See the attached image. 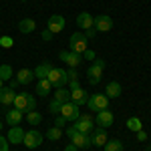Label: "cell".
Wrapping results in <instances>:
<instances>
[{"label": "cell", "mask_w": 151, "mask_h": 151, "mask_svg": "<svg viewBox=\"0 0 151 151\" xmlns=\"http://www.w3.org/2000/svg\"><path fill=\"white\" fill-rule=\"evenodd\" d=\"M48 83L52 85V87H57V89H63L65 85H69V75H67V70L65 69H52L48 73Z\"/></svg>", "instance_id": "obj_1"}, {"label": "cell", "mask_w": 151, "mask_h": 151, "mask_svg": "<svg viewBox=\"0 0 151 151\" xmlns=\"http://www.w3.org/2000/svg\"><path fill=\"white\" fill-rule=\"evenodd\" d=\"M87 36H85V32H73L70 35V50L73 52H77V55H83L85 50H87Z\"/></svg>", "instance_id": "obj_2"}, {"label": "cell", "mask_w": 151, "mask_h": 151, "mask_svg": "<svg viewBox=\"0 0 151 151\" xmlns=\"http://www.w3.org/2000/svg\"><path fill=\"white\" fill-rule=\"evenodd\" d=\"M87 105H89V109H91V111L99 113V111L107 109V105H109V97H107V95H101V93H95V95L89 97Z\"/></svg>", "instance_id": "obj_3"}, {"label": "cell", "mask_w": 151, "mask_h": 151, "mask_svg": "<svg viewBox=\"0 0 151 151\" xmlns=\"http://www.w3.org/2000/svg\"><path fill=\"white\" fill-rule=\"evenodd\" d=\"M60 115L65 117L67 121H77L79 115H81V109H79V105H75L73 101H69V103H63V107H60Z\"/></svg>", "instance_id": "obj_4"}, {"label": "cell", "mask_w": 151, "mask_h": 151, "mask_svg": "<svg viewBox=\"0 0 151 151\" xmlns=\"http://www.w3.org/2000/svg\"><path fill=\"white\" fill-rule=\"evenodd\" d=\"M75 129L79 133H91L95 129V121L91 115H79V119L75 121Z\"/></svg>", "instance_id": "obj_5"}, {"label": "cell", "mask_w": 151, "mask_h": 151, "mask_svg": "<svg viewBox=\"0 0 151 151\" xmlns=\"http://www.w3.org/2000/svg\"><path fill=\"white\" fill-rule=\"evenodd\" d=\"M93 26L99 30V32H109L113 28V18L107 16V14H99V16H93Z\"/></svg>", "instance_id": "obj_6"}, {"label": "cell", "mask_w": 151, "mask_h": 151, "mask_svg": "<svg viewBox=\"0 0 151 151\" xmlns=\"http://www.w3.org/2000/svg\"><path fill=\"white\" fill-rule=\"evenodd\" d=\"M24 145L28 147V149H36L40 143H42V133H38V131H35V129H30V131H26L24 133Z\"/></svg>", "instance_id": "obj_7"}, {"label": "cell", "mask_w": 151, "mask_h": 151, "mask_svg": "<svg viewBox=\"0 0 151 151\" xmlns=\"http://www.w3.org/2000/svg\"><path fill=\"white\" fill-rule=\"evenodd\" d=\"M58 57H60V60H65L70 69H77V67L81 65V60H83V55H77V52H73V50H60Z\"/></svg>", "instance_id": "obj_8"}, {"label": "cell", "mask_w": 151, "mask_h": 151, "mask_svg": "<svg viewBox=\"0 0 151 151\" xmlns=\"http://www.w3.org/2000/svg\"><path fill=\"white\" fill-rule=\"evenodd\" d=\"M113 121H115V117H113L111 111H107V109H103V111H99V113H97V125H99V127H103V129L111 127V125H113Z\"/></svg>", "instance_id": "obj_9"}, {"label": "cell", "mask_w": 151, "mask_h": 151, "mask_svg": "<svg viewBox=\"0 0 151 151\" xmlns=\"http://www.w3.org/2000/svg\"><path fill=\"white\" fill-rule=\"evenodd\" d=\"M65 28V16H60V14H52L50 18H48V30L52 32V35H57Z\"/></svg>", "instance_id": "obj_10"}, {"label": "cell", "mask_w": 151, "mask_h": 151, "mask_svg": "<svg viewBox=\"0 0 151 151\" xmlns=\"http://www.w3.org/2000/svg\"><path fill=\"white\" fill-rule=\"evenodd\" d=\"M91 143L97 145V147L105 145V143H107V131H105L103 127H95L93 131H91Z\"/></svg>", "instance_id": "obj_11"}, {"label": "cell", "mask_w": 151, "mask_h": 151, "mask_svg": "<svg viewBox=\"0 0 151 151\" xmlns=\"http://www.w3.org/2000/svg\"><path fill=\"white\" fill-rule=\"evenodd\" d=\"M70 141H73L79 149H89V147H93V143H91V135H89V133H77Z\"/></svg>", "instance_id": "obj_12"}, {"label": "cell", "mask_w": 151, "mask_h": 151, "mask_svg": "<svg viewBox=\"0 0 151 151\" xmlns=\"http://www.w3.org/2000/svg\"><path fill=\"white\" fill-rule=\"evenodd\" d=\"M16 83L18 85H28V83H32V79H35V70L30 69H20L18 73H16Z\"/></svg>", "instance_id": "obj_13"}, {"label": "cell", "mask_w": 151, "mask_h": 151, "mask_svg": "<svg viewBox=\"0 0 151 151\" xmlns=\"http://www.w3.org/2000/svg\"><path fill=\"white\" fill-rule=\"evenodd\" d=\"M70 101H73L75 105H79V107H81V105H87V101H89V95H87V93L81 89V87H79V89L70 91Z\"/></svg>", "instance_id": "obj_14"}, {"label": "cell", "mask_w": 151, "mask_h": 151, "mask_svg": "<svg viewBox=\"0 0 151 151\" xmlns=\"http://www.w3.org/2000/svg\"><path fill=\"white\" fill-rule=\"evenodd\" d=\"M77 26H79L81 30L91 28V26H93V16H91L89 12H81V14L77 16Z\"/></svg>", "instance_id": "obj_15"}, {"label": "cell", "mask_w": 151, "mask_h": 151, "mask_svg": "<svg viewBox=\"0 0 151 151\" xmlns=\"http://www.w3.org/2000/svg\"><path fill=\"white\" fill-rule=\"evenodd\" d=\"M6 139H8V143H22L24 141V131L18 127V125H16V127H10Z\"/></svg>", "instance_id": "obj_16"}, {"label": "cell", "mask_w": 151, "mask_h": 151, "mask_svg": "<svg viewBox=\"0 0 151 151\" xmlns=\"http://www.w3.org/2000/svg\"><path fill=\"white\" fill-rule=\"evenodd\" d=\"M52 69H55V67H52L48 60H45V63H40V65L35 69V77H36V79H47L48 73H50Z\"/></svg>", "instance_id": "obj_17"}, {"label": "cell", "mask_w": 151, "mask_h": 151, "mask_svg": "<svg viewBox=\"0 0 151 151\" xmlns=\"http://www.w3.org/2000/svg\"><path fill=\"white\" fill-rule=\"evenodd\" d=\"M14 89H10V87H2L0 89V105H12V101H14Z\"/></svg>", "instance_id": "obj_18"}, {"label": "cell", "mask_w": 151, "mask_h": 151, "mask_svg": "<svg viewBox=\"0 0 151 151\" xmlns=\"http://www.w3.org/2000/svg\"><path fill=\"white\" fill-rule=\"evenodd\" d=\"M20 121H22V113H20L18 109H8V111H6V123H8V125L16 127Z\"/></svg>", "instance_id": "obj_19"}, {"label": "cell", "mask_w": 151, "mask_h": 151, "mask_svg": "<svg viewBox=\"0 0 151 151\" xmlns=\"http://www.w3.org/2000/svg\"><path fill=\"white\" fill-rule=\"evenodd\" d=\"M101 75H103V69L97 67V65L89 67V70H87V77H89V83L91 85H97V83L101 81Z\"/></svg>", "instance_id": "obj_20"}, {"label": "cell", "mask_w": 151, "mask_h": 151, "mask_svg": "<svg viewBox=\"0 0 151 151\" xmlns=\"http://www.w3.org/2000/svg\"><path fill=\"white\" fill-rule=\"evenodd\" d=\"M35 28H36V22L32 20V18H24V20L18 22V30H20L22 35H30V32H35Z\"/></svg>", "instance_id": "obj_21"}, {"label": "cell", "mask_w": 151, "mask_h": 151, "mask_svg": "<svg viewBox=\"0 0 151 151\" xmlns=\"http://www.w3.org/2000/svg\"><path fill=\"white\" fill-rule=\"evenodd\" d=\"M50 89H52V85L48 83V79H38V83H36V95L47 97L50 93Z\"/></svg>", "instance_id": "obj_22"}, {"label": "cell", "mask_w": 151, "mask_h": 151, "mask_svg": "<svg viewBox=\"0 0 151 151\" xmlns=\"http://www.w3.org/2000/svg\"><path fill=\"white\" fill-rule=\"evenodd\" d=\"M12 105H14V109H18L22 115H26V93L14 95V101H12Z\"/></svg>", "instance_id": "obj_23"}, {"label": "cell", "mask_w": 151, "mask_h": 151, "mask_svg": "<svg viewBox=\"0 0 151 151\" xmlns=\"http://www.w3.org/2000/svg\"><path fill=\"white\" fill-rule=\"evenodd\" d=\"M105 93H107V97H111V99H117V97H121V85H119L117 81H111L109 85H107Z\"/></svg>", "instance_id": "obj_24"}, {"label": "cell", "mask_w": 151, "mask_h": 151, "mask_svg": "<svg viewBox=\"0 0 151 151\" xmlns=\"http://www.w3.org/2000/svg\"><path fill=\"white\" fill-rule=\"evenodd\" d=\"M127 129L129 131H141L143 129V125H141V119L139 117H131V119H127Z\"/></svg>", "instance_id": "obj_25"}, {"label": "cell", "mask_w": 151, "mask_h": 151, "mask_svg": "<svg viewBox=\"0 0 151 151\" xmlns=\"http://www.w3.org/2000/svg\"><path fill=\"white\" fill-rule=\"evenodd\" d=\"M105 151H123V143L119 139H107V143H105Z\"/></svg>", "instance_id": "obj_26"}, {"label": "cell", "mask_w": 151, "mask_h": 151, "mask_svg": "<svg viewBox=\"0 0 151 151\" xmlns=\"http://www.w3.org/2000/svg\"><path fill=\"white\" fill-rule=\"evenodd\" d=\"M12 77H14V75H12L10 65H0V79H2V81H10Z\"/></svg>", "instance_id": "obj_27"}, {"label": "cell", "mask_w": 151, "mask_h": 151, "mask_svg": "<svg viewBox=\"0 0 151 151\" xmlns=\"http://www.w3.org/2000/svg\"><path fill=\"white\" fill-rule=\"evenodd\" d=\"M55 99L60 101V103H69L70 101V91H67V89H58L57 93H55Z\"/></svg>", "instance_id": "obj_28"}, {"label": "cell", "mask_w": 151, "mask_h": 151, "mask_svg": "<svg viewBox=\"0 0 151 151\" xmlns=\"http://www.w3.org/2000/svg\"><path fill=\"white\" fill-rule=\"evenodd\" d=\"M26 119H28V123H30V125H38V123L42 121V115H40V113H36V111H30V113H26Z\"/></svg>", "instance_id": "obj_29"}, {"label": "cell", "mask_w": 151, "mask_h": 151, "mask_svg": "<svg viewBox=\"0 0 151 151\" xmlns=\"http://www.w3.org/2000/svg\"><path fill=\"white\" fill-rule=\"evenodd\" d=\"M60 135H63V131H60L58 127H50V129L47 131V137H48L50 141H58V139H60Z\"/></svg>", "instance_id": "obj_30"}, {"label": "cell", "mask_w": 151, "mask_h": 151, "mask_svg": "<svg viewBox=\"0 0 151 151\" xmlns=\"http://www.w3.org/2000/svg\"><path fill=\"white\" fill-rule=\"evenodd\" d=\"M60 107H63V103H60V101H57V99H52V101H50V105H48V113L58 115V113H60Z\"/></svg>", "instance_id": "obj_31"}, {"label": "cell", "mask_w": 151, "mask_h": 151, "mask_svg": "<svg viewBox=\"0 0 151 151\" xmlns=\"http://www.w3.org/2000/svg\"><path fill=\"white\" fill-rule=\"evenodd\" d=\"M35 109H36V99L30 93H26V113H30Z\"/></svg>", "instance_id": "obj_32"}, {"label": "cell", "mask_w": 151, "mask_h": 151, "mask_svg": "<svg viewBox=\"0 0 151 151\" xmlns=\"http://www.w3.org/2000/svg\"><path fill=\"white\" fill-rule=\"evenodd\" d=\"M12 45H14V42H12L10 36H2V38H0V47L2 48H10Z\"/></svg>", "instance_id": "obj_33"}, {"label": "cell", "mask_w": 151, "mask_h": 151, "mask_svg": "<svg viewBox=\"0 0 151 151\" xmlns=\"http://www.w3.org/2000/svg\"><path fill=\"white\" fill-rule=\"evenodd\" d=\"M65 123H67V119L60 115V117H57V121H55V127H58V129H63L65 127Z\"/></svg>", "instance_id": "obj_34"}, {"label": "cell", "mask_w": 151, "mask_h": 151, "mask_svg": "<svg viewBox=\"0 0 151 151\" xmlns=\"http://www.w3.org/2000/svg\"><path fill=\"white\" fill-rule=\"evenodd\" d=\"M83 58H87V60H95V52L91 48H87L85 52H83Z\"/></svg>", "instance_id": "obj_35"}, {"label": "cell", "mask_w": 151, "mask_h": 151, "mask_svg": "<svg viewBox=\"0 0 151 151\" xmlns=\"http://www.w3.org/2000/svg\"><path fill=\"white\" fill-rule=\"evenodd\" d=\"M65 133H67V137H69V139H73V137H75L79 131L75 129V125H73V127H67V131H65Z\"/></svg>", "instance_id": "obj_36"}, {"label": "cell", "mask_w": 151, "mask_h": 151, "mask_svg": "<svg viewBox=\"0 0 151 151\" xmlns=\"http://www.w3.org/2000/svg\"><path fill=\"white\" fill-rule=\"evenodd\" d=\"M0 151H8V139H4L0 135Z\"/></svg>", "instance_id": "obj_37"}, {"label": "cell", "mask_w": 151, "mask_h": 151, "mask_svg": "<svg viewBox=\"0 0 151 151\" xmlns=\"http://www.w3.org/2000/svg\"><path fill=\"white\" fill-rule=\"evenodd\" d=\"M95 35H97V28H95V26H91V28L85 30V36H87V38H93Z\"/></svg>", "instance_id": "obj_38"}, {"label": "cell", "mask_w": 151, "mask_h": 151, "mask_svg": "<svg viewBox=\"0 0 151 151\" xmlns=\"http://www.w3.org/2000/svg\"><path fill=\"white\" fill-rule=\"evenodd\" d=\"M69 87H70V91L79 89V79H70V81H69Z\"/></svg>", "instance_id": "obj_39"}, {"label": "cell", "mask_w": 151, "mask_h": 151, "mask_svg": "<svg viewBox=\"0 0 151 151\" xmlns=\"http://www.w3.org/2000/svg\"><path fill=\"white\" fill-rule=\"evenodd\" d=\"M137 139H139V141H147V133H145L143 129H141V131H137Z\"/></svg>", "instance_id": "obj_40"}, {"label": "cell", "mask_w": 151, "mask_h": 151, "mask_svg": "<svg viewBox=\"0 0 151 151\" xmlns=\"http://www.w3.org/2000/svg\"><path fill=\"white\" fill-rule=\"evenodd\" d=\"M52 36H55V35H52V32H50L48 28H47V30H42V38H45V40H50Z\"/></svg>", "instance_id": "obj_41"}, {"label": "cell", "mask_w": 151, "mask_h": 151, "mask_svg": "<svg viewBox=\"0 0 151 151\" xmlns=\"http://www.w3.org/2000/svg\"><path fill=\"white\" fill-rule=\"evenodd\" d=\"M67 75H69V81H70V79H79V75H77V70H75V69H70Z\"/></svg>", "instance_id": "obj_42"}, {"label": "cell", "mask_w": 151, "mask_h": 151, "mask_svg": "<svg viewBox=\"0 0 151 151\" xmlns=\"http://www.w3.org/2000/svg\"><path fill=\"white\" fill-rule=\"evenodd\" d=\"M65 151H79V147H77L75 143H70V145H67V147H65Z\"/></svg>", "instance_id": "obj_43"}, {"label": "cell", "mask_w": 151, "mask_h": 151, "mask_svg": "<svg viewBox=\"0 0 151 151\" xmlns=\"http://www.w3.org/2000/svg\"><path fill=\"white\" fill-rule=\"evenodd\" d=\"M95 65H97V67H101V69H105V60H103V58H97V60H95Z\"/></svg>", "instance_id": "obj_44"}, {"label": "cell", "mask_w": 151, "mask_h": 151, "mask_svg": "<svg viewBox=\"0 0 151 151\" xmlns=\"http://www.w3.org/2000/svg\"><path fill=\"white\" fill-rule=\"evenodd\" d=\"M16 85H18V83H16V79H14V77H12V79H10V89H14V87H16Z\"/></svg>", "instance_id": "obj_45"}, {"label": "cell", "mask_w": 151, "mask_h": 151, "mask_svg": "<svg viewBox=\"0 0 151 151\" xmlns=\"http://www.w3.org/2000/svg\"><path fill=\"white\" fill-rule=\"evenodd\" d=\"M0 89H2V79H0Z\"/></svg>", "instance_id": "obj_46"}, {"label": "cell", "mask_w": 151, "mask_h": 151, "mask_svg": "<svg viewBox=\"0 0 151 151\" xmlns=\"http://www.w3.org/2000/svg\"><path fill=\"white\" fill-rule=\"evenodd\" d=\"M147 151H151V145H149V149H147Z\"/></svg>", "instance_id": "obj_47"}, {"label": "cell", "mask_w": 151, "mask_h": 151, "mask_svg": "<svg viewBox=\"0 0 151 151\" xmlns=\"http://www.w3.org/2000/svg\"><path fill=\"white\" fill-rule=\"evenodd\" d=\"M20 2H26V0H20Z\"/></svg>", "instance_id": "obj_48"}, {"label": "cell", "mask_w": 151, "mask_h": 151, "mask_svg": "<svg viewBox=\"0 0 151 151\" xmlns=\"http://www.w3.org/2000/svg\"><path fill=\"white\" fill-rule=\"evenodd\" d=\"M0 129H2V123H0Z\"/></svg>", "instance_id": "obj_49"}]
</instances>
